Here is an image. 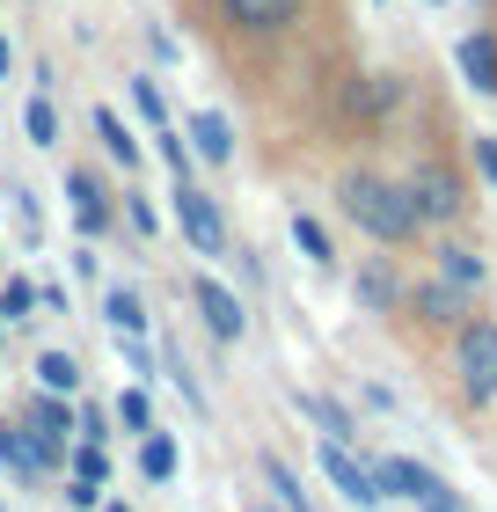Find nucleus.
<instances>
[{"mask_svg":"<svg viewBox=\"0 0 497 512\" xmlns=\"http://www.w3.org/2000/svg\"><path fill=\"white\" fill-rule=\"evenodd\" d=\"M337 205H344V220L359 227V235L388 242V249H402V242H417V235H424L417 205H410V191H402L395 176L351 169V176H337Z\"/></svg>","mask_w":497,"mask_h":512,"instance_id":"obj_1","label":"nucleus"},{"mask_svg":"<svg viewBox=\"0 0 497 512\" xmlns=\"http://www.w3.org/2000/svg\"><path fill=\"white\" fill-rule=\"evenodd\" d=\"M315 0H212V22L205 30L220 44H286Z\"/></svg>","mask_w":497,"mask_h":512,"instance_id":"obj_2","label":"nucleus"},{"mask_svg":"<svg viewBox=\"0 0 497 512\" xmlns=\"http://www.w3.org/2000/svg\"><path fill=\"white\" fill-rule=\"evenodd\" d=\"M454 374H461V395L468 403H497V322L490 315H468L454 330Z\"/></svg>","mask_w":497,"mask_h":512,"instance_id":"obj_3","label":"nucleus"},{"mask_svg":"<svg viewBox=\"0 0 497 512\" xmlns=\"http://www.w3.org/2000/svg\"><path fill=\"white\" fill-rule=\"evenodd\" d=\"M22 454H30V469H59L66 454H74V410H66V395H30V410H22Z\"/></svg>","mask_w":497,"mask_h":512,"instance_id":"obj_4","label":"nucleus"},{"mask_svg":"<svg viewBox=\"0 0 497 512\" xmlns=\"http://www.w3.org/2000/svg\"><path fill=\"white\" fill-rule=\"evenodd\" d=\"M373 483H381L388 498H410L417 512H461V498L446 491V483L424 469V461H410V454H388V461H373Z\"/></svg>","mask_w":497,"mask_h":512,"instance_id":"obj_5","label":"nucleus"},{"mask_svg":"<svg viewBox=\"0 0 497 512\" xmlns=\"http://www.w3.org/2000/svg\"><path fill=\"white\" fill-rule=\"evenodd\" d=\"M402 191H410V205H417V220H424V227H446V220H461V205H468L461 176L446 169V161H417V176L402 183Z\"/></svg>","mask_w":497,"mask_h":512,"instance_id":"obj_6","label":"nucleus"},{"mask_svg":"<svg viewBox=\"0 0 497 512\" xmlns=\"http://www.w3.org/2000/svg\"><path fill=\"white\" fill-rule=\"evenodd\" d=\"M322 476H329V491H344L351 498V512H366V505H381L388 491L373 483V461H359L344 447V439H322Z\"/></svg>","mask_w":497,"mask_h":512,"instance_id":"obj_7","label":"nucleus"},{"mask_svg":"<svg viewBox=\"0 0 497 512\" xmlns=\"http://www.w3.org/2000/svg\"><path fill=\"white\" fill-rule=\"evenodd\" d=\"M169 198H176V220H183V235H191V249H198V256H220V249H227V220H220V205H212L198 183H176Z\"/></svg>","mask_w":497,"mask_h":512,"instance_id":"obj_8","label":"nucleus"},{"mask_svg":"<svg viewBox=\"0 0 497 512\" xmlns=\"http://www.w3.org/2000/svg\"><path fill=\"white\" fill-rule=\"evenodd\" d=\"M410 315L432 322V330H461L468 322V293L446 286V278H424V286H410Z\"/></svg>","mask_w":497,"mask_h":512,"instance_id":"obj_9","label":"nucleus"},{"mask_svg":"<svg viewBox=\"0 0 497 512\" xmlns=\"http://www.w3.org/2000/svg\"><path fill=\"white\" fill-rule=\"evenodd\" d=\"M198 315H205V330H212V344H242V330H249V315H242V300H234L220 278H198Z\"/></svg>","mask_w":497,"mask_h":512,"instance_id":"obj_10","label":"nucleus"},{"mask_svg":"<svg viewBox=\"0 0 497 512\" xmlns=\"http://www.w3.org/2000/svg\"><path fill=\"white\" fill-rule=\"evenodd\" d=\"M66 198H74V227H81V242H96L103 227H110V191L88 169H74L66 176Z\"/></svg>","mask_w":497,"mask_h":512,"instance_id":"obj_11","label":"nucleus"},{"mask_svg":"<svg viewBox=\"0 0 497 512\" xmlns=\"http://www.w3.org/2000/svg\"><path fill=\"white\" fill-rule=\"evenodd\" d=\"M183 139H191V154L212 161V169H220V161H234V125L220 118V110H198V118L183 125Z\"/></svg>","mask_w":497,"mask_h":512,"instance_id":"obj_12","label":"nucleus"},{"mask_svg":"<svg viewBox=\"0 0 497 512\" xmlns=\"http://www.w3.org/2000/svg\"><path fill=\"white\" fill-rule=\"evenodd\" d=\"M461 74L476 96H497V30H476V37H461Z\"/></svg>","mask_w":497,"mask_h":512,"instance_id":"obj_13","label":"nucleus"},{"mask_svg":"<svg viewBox=\"0 0 497 512\" xmlns=\"http://www.w3.org/2000/svg\"><path fill=\"white\" fill-rule=\"evenodd\" d=\"M96 139H103V154L117 169H139V139H132V125L117 118V110H96Z\"/></svg>","mask_w":497,"mask_h":512,"instance_id":"obj_14","label":"nucleus"},{"mask_svg":"<svg viewBox=\"0 0 497 512\" xmlns=\"http://www.w3.org/2000/svg\"><path fill=\"white\" fill-rule=\"evenodd\" d=\"M439 278H446V286H461V293H476V286H483V256L461 249V242H446V249H439Z\"/></svg>","mask_w":497,"mask_h":512,"instance_id":"obj_15","label":"nucleus"},{"mask_svg":"<svg viewBox=\"0 0 497 512\" xmlns=\"http://www.w3.org/2000/svg\"><path fill=\"white\" fill-rule=\"evenodd\" d=\"M139 476H147V483H169V476H176V439L161 432V425L139 439Z\"/></svg>","mask_w":497,"mask_h":512,"instance_id":"obj_16","label":"nucleus"},{"mask_svg":"<svg viewBox=\"0 0 497 512\" xmlns=\"http://www.w3.org/2000/svg\"><path fill=\"white\" fill-rule=\"evenodd\" d=\"M103 315H110L117 337H139V330H147V308H139L132 286H110V293H103Z\"/></svg>","mask_w":497,"mask_h":512,"instance_id":"obj_17","label":"nucleus"},{"mask_svg":"<svg viewBox=\"0 0 497 512\" xmlns=\"http://www.w3.org/2000/svg\"><path fill=\"white\" fill-rule=\"evenodd\" d=\"M293 242H300L307 264H337V242H329V227L315 213H293Z\"/></svg>","mask_w":497,"mask_h":512,"instance_id":"obj_18","label":"nucleus"},{"mask_svg":"<svg viewBox=\"0 0 497 512\" xmlns=\"http://www.w3.org/2000/svg\"><path fill=\"white\" fill-rule=\"evenodd\" d=\"M359 300H366L373 315H388L395 300H402V286H395V271H388V264H366V271H359Z\"/></svg>","mask_w":497,"mask_h":512,"instance_id":"obj_19","label":"nucleus"},{"mask_svg":"<svg viewBox=\"0 0 497 512\" xmlns=\"http://www.w3.org/2000/svg\"><path fill=\"white\" fill-rule=\"evenodd\" d=\"M66 461H74V483H88V491H103V483H110V454H103V439H81V447L66 454Z\"/></svg>","mask_w":497,"mask_h":512,"instance_id":"obj_20","label":"nucleus"},{"mask_svg":"<svg viewBox=\"0 0 497 512\" xmlns=\"http://www.w3.org/2000/svg\"><path fill=\"white\" fill-rule=\"evenodd\" d=\"M37 381H44V395H74L81 388V366L66 352H37Z\"/></svg>","mask_w":497,"mask_h":512,"instance_id":"obj_21","label":"nucleus"},{"mask_svg":"<svg viewBox=\"0 0 497 512\" xmlns=\"http://www.w3.org/2000/svg\"><path fill=\"white\" fill-rule=\"evenodd\" d=\"M117 425L147 439V432H154V395H147V388H125V395H117Z\"/></svg>","mask_w":497,"mask_h":512,"instance_id":"obj_22","label":"nucleus"},{"mask_svg":"<svg viewBox=\"0 0 497 512\" xmlns=\"http://www.w3.org/2000/svg\"><path fill=\"white\" fill-rule=\"evenodd\" d=\"M37 315V278H8L0 286V322H30Z\"/></svg>","mask_w":497,"mask_h":512,"instance_id":"obj_23","label":"nucleus"},{"mask_svg":"<svg viewBox=\"0 0 497 512\" xmlns=\"http://www.w3.org/2000/svg\"><path fill=\"white\" fill-rule=\"evenodd\" d=\"M132 110H139V118H147L154 132L169 125V96H161V81H154V74H139V81H132Z\"/></svg>","mask_w":497,"mask_h":512,"instance_id":"obj_24","label":"nucleus"},{"mask_svg":"<svg viewBox=\"0 0 497 512\" xmlns=\"http://www.w3.org/2000/svg\"><path fill=\"white\" fill-rule=\"evenodd\" d=\"M22 132H30L37 147H59V110H52V96H30V110H22Z\"/></svg>","mask_w":497,"mask_h":512,"instance_id":"obj_25","label":"nucleus"},{"mask_svg":"<svg viewBox=\"0 0 497 512\" xmlns=\"http://www.w3.org/2000/svg\"><path fill=\"white\" fill-rule=\"evenodd\" d=\"M264 476H271V491H278V505H286V512H307V491H300V476H293L278 454L264 461Z\"/></svg>","mask_w":497,"mask_h":512,"instance_id":"obj_26","label":"nucleus"},{"mask_svg":"<svg viewBox=\"0 0 497 512\" xmlns=\"http://www.w3.org/2000/svg\"><path fill=\"white\" fill-rule=\"evenodd\" d=\"M154 147H161V161L176 169V183H191V147H183V132L161 125V132H154Z\"/></svg>","mask_w":497,"mask_h":512,"instance_id":"obj_27","label":"nucleus"},{"mask_svg":"<svg viewBox=\"0 0 497 512\" xmlns=\"http://www.w3.org/2000/svg\"><path fill=\"white\" fill-rule=\"evenodd\" d=\"M125 220L139 227V235H161V213H154V205H147V198H139V191L125 198Z\"/></svg>","mask_w":497,"mask_h":512,"instance_id":"obj_28","label":"nucleus"},{"mask_svg":"<svg viewBox=\"0 0 497 512\" xmlns=\"http://www.w3.org/2000/svg\"><path fill=\"white\" fill-rule=\"evenodd\" d=\"M476 169H483V176L497 183V139H476Z\"/></svg>","mask_w":497,"mask_h":512,"instance_id":"obj_29","label":"nucleus"},{"mask_svg":"<svg viewBox=\"0 0 497 512\" xmlns=\"http://www.w3.org/2000/svg\"><path fill=\"white\" fill-rule=\"evenodd\" d=\"M0 74H8V37H0Z\"/></svg>","mask_w":497,"mask_h":512,"instance_id":"obj_30","label":"nucleus"},{"mask_svg":"<svg viewBox=\"0 0 497 512\" xmlns=\"http://www.w3.org/2000/svg\"><path fill=\"white\" fill-rule=\"evenodd\" d=\"M96 512H132V505H96Z\"/></svg>","mask_w":497,"mask_h":512,"instance_id":"obj_31","label":"nucleus"},{"mask_svg":"<svg viewBox=\"0 0 497 512\" xmlns=\"http://www.w3.org/2000/svg\"><path fill=\"white\" fill-rule=\"evenodd\" d=\"M432 8H439V0H432Z\"/></svg>","mask_w":497,"mask_h":512,"instance_id":"obj_32","label":"nucleus"}]
</instances>
